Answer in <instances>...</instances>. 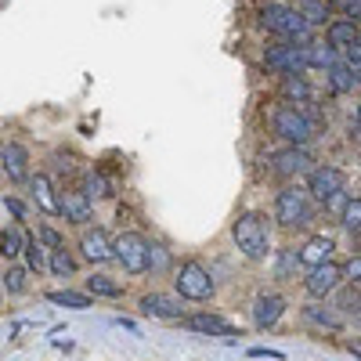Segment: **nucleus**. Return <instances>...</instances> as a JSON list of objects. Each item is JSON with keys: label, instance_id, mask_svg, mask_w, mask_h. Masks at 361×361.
<instances>
[{"label": "nucleus", "instance_id": "38", "mask_svg": "<svg viewBox=\"0 0 361 361\" xmlns=\"http://www.w3.org/2000/svg\"><path fill=\"white\" fill-rule=\"evenodd\" d=\"M4 206L11 209V214H15V217H22V214H25V206H22L18 199H4Z\"/></svg>", "mask_w": 361, "mask_h": 361}, {"label": "nucleus", "instance_id": "16", "mask_svg": "<svg viewBox=\"0 0 361 361\" xmlns=\"http://www.w3.org/2000/svg\"><path fill=\"white\" fill-rule=\"evenodd\" d=\"M188 329H195V333H206V336H238V329L231 322H224L221 314H192L185 318Z\"/></svg>", "mask_w": 361, "mask_h": 361}, {"label": "nucleus", "instance_id": "26", "mask_svg": "<svg viewBox=\"0 0 361 361\" xmlns=\"http://www.w3.org/2000/svg\"><path fill=\"white\" fill-rule=\"evenodd\" d=\"M22 257H25L29 271H37V275L47 267V250L37 243V238H29V243H22Z\"/></svg>", "mask_w": 361, "mask_h": 361}, {"label": "nucleus", "instance_id": "13", "mask_svg": "<svg viewBox=\"0 0 361 361\" xmlns=\"http://www.w3.org/2000/svg\"><path fill=\"white\" fill-rule=\"evenodd\" d=\"M80 253L90 260V264H105V260H112V243H109V235L105 231H83V238H80Z\"/></svg>", "mask_w": 361, "mask_h": 361}, {"label": "nucleus", "instance_id": "7", "mask_svg": "<svg viewBox=\"0 0 361 361\" xmlns=\"http://www.w3.org/2000/svg\"><path fill=\"white\" fill-rule=\"evenodd\" d=\"M343 188V170H336V166H311L307 170V195L311 199H318V202H325L333 192H340Z\"/></svg>", "mask_w": 361, "mask_h": 361}, {"label": "nucleus", "instance_id": "14", "mask_svg": "<svg viewBox=\"0 0 361 361\" xmlns=\"http://www.w3.org/2000/svg\"><path fill=\"white\" fill-rule=\"evenodd\" d=\"M333 253H336V243H333V238H329V235H314V238H307V243H304V250H300L296 257H300V264L314 267V264L333 260Z\"/></svg>", "mask_w": 361, "mask_h": 361}, {"label": "nucleus", "instance_id": "8", "mask_svg": "<svg viewBox=\"0 0 361 361\" xmlns=\"http://www.w3.org/2000/svg\"><path fill=\"white\" fill-rule=\"evenodd\" d=\"M264 62L267 69H275L282 76H296V73H304V58H300V47L296 44H271L264 51Z\"/></svg>", "mask_w": 361, "mask_h": 361}, {"label": "nucleus", "instance_id": "5", "mask_svg": "<svg viewBox=\"0 0 361 361\" xmlns=\"http://www.w3.org/2000/svg\"><path fill=\"white\" fill-rule=\"evenodd\" d=\"M177 293L185 296V300L202 304V300L214 296V279H209V271L202 264L188 260V264H180V271H177Z\"/></svg>", "mask_w": 361, "mask_h": 361}, {"label": "nucleus", "instance_id": "2", "mask_svg": "<svg viewBox=\"0 0 361 361\" xmlns=\"http://www.w3.org/2000/svg\"><path fill=\"white\" fill-rule=\"evenodd\" d=\"M231 238L238 253H246L250 260H264L271 253V228L264 214H243L231 224Z\"/></svg>", "mask_w": 361, "mask_h": 361}, {"label": "nucleus", "instance_id": "33", "mask_svg": "<svg viewBox=\"0 0 361 361\" xmlns=\"http://www.w3.org/2000/svg\"><path fill=\"white\" fill-rule=\"evenodd\" d=\"M304 318L314 322V325H325V329H336L340 325V318L329 314V307H304Z\"/></svg>", "mask_w": 361, "mask_h": 361}, {"label": "nucleus", "instance_id": "4", "mask_svg": "<svg viewBox=\"0 0 361 361\" xmlns=\"http://www.w3.org/2000/svg\"><path fill=\"white\" fill-rule=\"evenodd\" d=\"M275 221L282 228H307L314 221V202L304 188H286L275 199Z\"/></svg>", "mask_w": 361, "mask_h": 361}, {"label": "nucleus", "instance_id": "19", "mask_svg": "<svg viewBox=\"0 0 361 361\" xmlns=\"http://www.w3.org/2000/svg\"><path fill=\"white\" fill-rule=\"evenodd\" d=\"M357 40V22L354 18H343V22H329V47L336 54H343L350 44Z\"/></svg>", "mask_w": 361, "mask_h": 361}, {"label": "nucleus", "instance_id": "39", "mask_svg": "<svg viewBox=\"0 0 361 361\" xmlns=\"http://www.w3.org/2000/svg\"><path fill=\"white\" fill-rule=\"evenodd\" d=\"M322 4H325V8H340V11H343V8H347V0H322Z\"/></svg>", "mask_w": 361, "mask_h": 361}, {"label": "nucleus", "instance_id": "6", "mask_svg": "<svg viewBox=\"0 0 361 361\" xmlns=\"http://www.w3.org/2000/svg\"><path fill=\"white\" fill-rule=\"evenodd\" d=\"M145 250H148V243H145L141 235H134V231L119 235L116 243H112V257L123 264V271H130V275H141V271H148V267H145Z\"/></svg>", "mask_w": 361, "mask_h": 361}, {"label": "nucleus", "instance_id": "37", "mask_svg": "<svg viewBox=\"0 0 361 361\" xmlns=\"http://www.w3.org/2000/svg\"><path fill=\"white\" fill-rule=\"evenodd\" d=\"M343 15L357 22V15H361V0H347V8H343Z\"/></svg>", "mask_w": 361, "mask_h": 361}, {"label": "nucleus", "instance_id": "22", "mask_svg": "<svg viewBox=\"0 0 361 361\" xmlns=\"http://www.w3.org/2000/svg\"><path fill=\"white\" fill-rule=\"evenodd\" d=\"M282 98H289L293 105H307L311 102V83L304 80V76H286L282 80Z\"/></svg>", "mask_w": 361, "mask_h": 361}, {"label": "nucleus", "instance_id": "24", "mask_svg": "<svg viewBox=\"0 0 361 361\" xmlns=\"http://www.w3.org/2000/svg\"><path fill=\"white\" fill-rule=\"evenodd\" d=\"M296 15L304 18V22H307L311 29H318V25H325V22H329V8L322 4V0H300Z\"/></svg>", "mask_w": 361, "mask_h": 361}, {"label": "nucleus", "instance_id": "12", "mask_svg": "<svg viewBox=\"0 0 361 361\" xmlns=\"http://www.w3.org/2000/svg\"><path fill=\"white\" fill-rule=\"evenodd\" d=\"M0 166L11 180H29V152L15 141H4L0 145Z\"/></svg>", "mask_w": 361, "mask_h": 361}, {"label": "nucleus", "instance_id": "27", "mask_svg": "<svg viewBox=\"0 0 361 361\" xmlns=\"http://www.w3.org/2000/svg\"><path fill=\"white\" fill-rule=\"evenodd\" d=\"M340 217H343V228L347 231H361V195H350L347 202H343V209H340Z\"/></svg>", "mask_w": 361, "mask_h": 361}, {"label": "nucleus", "instance_id": "35", "mask_svg": "<svg viewBox=\"0 0 361 361\" xmlns=\"http://www.w3.org/2000/svg\"><path fill=\"white\" fill-rule=\"evenodd\" d=\"M40 238H44V243H47L51 250H58V246H62V235H58L54 228H40Z\"/></svg>", "mask_w": 361, "mask_h": 361}, {"label": "nucleus", "instance_id": "9", "mask_svg": "<svg viewBox=\"0 0 361 361\" xmlns=\"http://www.w3.org/2000/svg\"><path fill=\"white\" fill-rule=\"evenodd\" d=\"M340 282H343V267H336L333 260H325V264H314V267H311V275H307L304 289H307L314 300H322V296L333 293Z\"/></svg>", "mask_w": 361, "mask_h": 361}, {"label": "nucleus", "instance_id": "17", "mask_svg": "<svg viewBox=\"0 0 361 361\" xmlns=\"http://www.w3.org/2000/svg\"><path fill=\"white\" fill-rule=\"evenodd\" d=\"M141 314H152V318H166V322H173V318H180V304H177L173 296L148 293V296H141Z\"/></svg>", "mask_w": 361, "mask_h": 361}, {"label": "nucleus", "instance_id": "34", "mask_svg": "<svg viewBox=\"0 0 361 361\" xmlns=\"http://www.w3.org/2000/svg\"><path fill=\"white\" fill-rule=\"evenodd\" d=\"M296 267H300L296 250H286V253H282V264H279V275H289V271H296Z\"/></svg>", "mask_w": 361, "mask_h": 361}, {"label": "nucleus", "instance_id": "3", "mask_svg": "<svg viewBox=\"0 0 361 361\" xmlns=\"http://www.w3.org/2000/svg\"><path fill=\"white\" fill-rule=\"evenodd\" d=\"M260 25L264 29H271L275 37H282L286 44H311V25L300 18L293 8H282V4H267L264 11H260Z\"/></svg>", "mask_w": 361, "mask_h": 361}, {"label": "nucleus", "instance_id": "21", "mask_svg": "<svg viewBox=\"0 0 361 361\" xmlns=\"http://www.w3.org/2000/svg\"><path fill=\"white\" fill-rule=\"evenodd\" d=\"M29 188H33V195H37V202H40V209H44V214H58V199H54V188H51V180H47L44 173L29 177Z\"/></svg>", "mask_w": 361, "mask_h": 361}, {"label": "nucleus", "instance_id": "29", "mask_svg": "<svg viewBox=\"0 0 361 361\" xmlns=\"http://www.w3.org/2000/svg\"><path fill=\"white\" fill-rule=\"evenodd\" d=\"M47 267L54 271V275H62V279H69L73 275V271H76V264H73V257L62 250V246H58L54 253H47Z\"/></svg>", "mask_w": 361, "mask_h": 361}, {"label": "nucleus", "instance_id": "11", "mask_svg": "<svg viewBox=\"0 0 361 361\" xmlns=\"http://www.w3.org/2000/svg\"><path fill=\"white\" fill-rule=\"evenodd\" d=\"M58 214H62L69 224H90L94 206H90V199L83 192H62V199H58Z\"/></svg>", "mask_w": 361, "mask_h": 361}, {"label": "nucleus", "instance_id": "20", "mask_svg": "<svg viewBox=\"0 0 361 361\" xmlns=\"http://www.w3.org/2000/svg\"><path fill=\"white\" fill-rule=\"evenodd\" d=\"M325 73H329V90H333V94H350V90L357 87V76L347 66H340V62H333Z\"/></svg>", "mask_w": 361, "mask_h": 361}, {"label": "nucleus", "instance_id": "28", "mask_svg": "<svg viewBox=\"0 0 361 361\" xmlns=\"http://www.w3.org/2000/svg\"><path fill=\"white\" fill-rule=\"evenodd\" d=\"M83 195H87V199H112V185H109L102 173H87V180H83Z\"/></svg>", "mask_w": 361, "mask_h": 361}, {"label": "nucleus", "instance_id": "36", "mask_svg": "<svg viewBox=\"0 0 361 361\" xmlns=\"http://www.w3.org/2000/svg\"><path fill=\"white\" fill-rule=\"evenodd\" d=\"M343 271H347V275H350V279H354V282H357V275H361V260H357V257H350V260H347V267H343Z\"/></svg>", "mask_w": 361, "mask_h": 361}, {"label": "nucleus", "instance_id": "18", "mask_svg": "<svg viewBox=\"0 0 361 361\" xmlns=\"http://www.w3.org/2000/svg\"><path fill=\"white\" fill-rule=\"evenodd\" d=\"M300 58H304V69H329V66H333L336 62V51L333 47H329V44H300Z\"/></svg>", "mask_w": 361, "mask_h": 361}, {"label": "nucleus", "instance_id": "30", "mask_svg": "<svg viewBox=\"0 0 361 361\" xmlns=\"http://www.w3.org/2000/svg\"><path fill=\"white\" fill-rule=\"evenodd\" d=\"M0 257H4V260L22 257V235H18L15 228H8L4 235H0Z\"/></svg>", "mask_w": 361, "mask_h": 361}, {"label": "nucleus", "instance_id": "1", "mask_svg": "<svg viewBox=\"0 0 361 361\" xmlns=\"http://www.w3.org/2000/svg\"><path fill=\"white\" fill-rule=\"evenodd\" d=\"M271 127L286 145H300L307 148V141L318 134V119L307 112V105H282L271 116Z\"/></svg>", "mask_w": 361, "mask_h": 361}, {"label": "nucleus", "instance_id": "15", "mask_svg": "<svg viewBox=\"0 0 361 361\" xmlns=\"http://www.w3.org/2000/svg\"><path fill=\"white\" fill-rule=\"evenodd\" d=\"M282 311H286V300H282L279 293L260 296L257 304H253V322H257V329H271V325L282 318Z\"/></svg>", "mask_w": 361, "mask_h": 361}, {"label": "nucleus", "instance_id": "23", "mask_svg": "<svg viewBox=\"0 0 361 361\" xmlns=\"http://www.w3.org/2000/svg\"><path fill=\"white\" fill-rule=\"evenodd\" d=\"M47 300L58 304V307H73V311H87L90 307V296L87 293H73V289H54V293H47Z\"/></svg>", "mask_w": 361, "mask_h": 361}, {"label": "nucleus", "instance_id": "31", "mask_svg": "<svg viewBox=\"0 0 361 361\" xmlns=\"http://www.w3.org/2000/svg\"><path fill=\"white\" fill-rule=\"evenodd\" d=\"M145 267H152V275H163V271L170 267V253L163 246H148L145 250Z\"/></svg>", "mask_w": 361, "mask_h": 361}, {"label": "nucleus", "instance_id": "25", "mask_svg": "<svg viewBox=\"0 0 361 361\" xmlns=\"http://www.w3.org/2000/svg\"><path fill=\"white\" fill-rule=\"evenodd\" d=\"M119 293H123V286L105 279V275H90L87 279V296H109V300H116Z\"/></svg>", "mask_w": 361, "mask_h": 361}, {"label": "nucleus", "instance_id": "32", "mask_svg": "<svg viewBox=\"0 0 361 361\" xmlns=\"http://www.w3.org/2000/svg\"><path fill=\"white\" fill-rule=\"evenodd\" d=\"M4 289H8V293H15V296H18V293H25V289H29V271L11 267L8 275H4Z\"/></svg>", "mask_w": 361, "mask_h": 361}, {"label": "nucleus", "instance_id": "10", "mask_svg": "<svg viewBox=\"0 0 361 361\" xmlns=\"http://www.w3.org/2000/svg\"><path fill=\"white\" fill-rule=\"evenodd\" d=\"M271 166H275V173H282V177H296V173H307L314 166V159H311L307 148L289 145V148H282V152L271 156Z\"/></svg>", "mask_w": 361, "mask_h": 361}]
</instances>
